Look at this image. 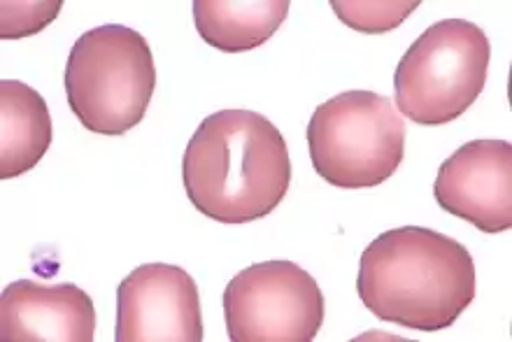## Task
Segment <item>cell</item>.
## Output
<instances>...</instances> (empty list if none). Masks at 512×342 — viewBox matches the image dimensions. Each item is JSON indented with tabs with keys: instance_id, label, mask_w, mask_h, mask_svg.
Here are the masks:
<instances>
[{
	"instance_id": "obj_1",
	"label": "cell",
	"mask_w": 512,
	"mask_h": 342,
	"mask_svg": "<svg viewBox=\"0 0 512 342\" xmlns=\"http://www.w3.org/2000/svg\"><path fill=\"white\" fill-rule=\"evenodd\" d=\"M187 198L219 224L268 217L287 196L291 159L273 121L252 110H219L201 121L182 156Z\"/></svg>"
},
{
	"instance_id": "obj_2",
	"label": "cell",
	"mask_w": 512,
	"mask_h": 342,
	"mask_svg": "<svg viewBox=\"0 0 512 342\" xmlns=\"http://www.w3.org/2000/svg\"><path fill=\"white\" fill-rule=\"evenodd\" d=\"M475 261L459 240L424 226L391 228L364 249L357 291L380 322L443 331L475 298Z\"/></svg>"
},
{
	"instance_id": "obj_3",
	"label": "cell",
	"mask_w": 512,
	"mask_h": 342,
	"mask_svg": "<svg viewBox=\"0 0 512 342\" xmlns=\"http://www.w3.org/2000/svg\"><path fill=\"white\" fill-rule=\"evenodd\" d=\"M70 110L87 131L124 135L145 119L156 89V66L145 35L122 24L82 33L66 63Z\"/></svg>"
},
{
	"instance_id": "obj_4",
	"label": "cell",
	"mask_w": 512,
	"mask_h": 342,
	"mask_svg": "<svg viewBox=\"0 0 512 342\" xmlns=\"http://www.w3.org/2000/svg\"><path fill=\"white\" fill-rule=\"evenodd\" d=\"M492 45L478 24L443 19L412 42L394 73L401 114L422 126L459 119L487 84Z\"/></svg>"
},
{
	"instance_id": "obj_5",
	"label": "cell",
	"mask_w": 512,
	"mask_h": 342,
	"mask_svg": "<svg viewBox=\"0 0 512 342\" xmlns=\"http://www.w3.org/2000/svg\"><path fill=\"white\" fill-rule=\"evenodd\" d=\"M308 145L322 180L347 191L373 189L403 163L405 124L387 96L345 91L312 112Z\"/></svg>"
},
{
	"instance_id": "obj_6",
	"label": "cell",
	"mask_w": 512,
	"mask_h": 342,
	"mask_svg": "<svg viewBox=\"0 0 512 342\" xmlns=\"http://www.w3.org/2000/svg\"><path fill=\"white\" fill-rule=\"evenodd\" d=\"M324 294L294 261L240 270L224 291V319L236 342H308L324 324Z\"/></svg>"
},
{
	"instance_id": "obj_7",
	"label": "cell",
	"mask_w": 512,
	"mask_h": 342,
	"mask_svg": "<svg viewBox=\"0 0 512 342\" xmlns=\"http://www.w3.org/2000/svg\"><path fill=\"white\" fill-rule=\"evenodd\" d=\"M119 342L203 340L201 294L187 270L170 263H145L117 289Z\"/></svg>"
},
{
	"instance_id": "obj_8",
	"label": "cell",
	"mask_w": 512,
	"mask_h": 342,
	"mask_svg": "<svg viewBox=\"0 0 512 342\" xmlns=\"http://www.w3.org/2000/svg\"><path fill=\"white\" fill-rule=\"evenodd\" d=\"M433 196L447 215L466 219L482 233L512 226V145L471 140L438 170Z\"/></svg>"
},
{
	"instance_id": "obj_9",
	"label": "cell",
	"mask_w": 512,
	"mask_h": 342,
	"mask_svg": "<svg viewBox=\"0 0 512 342\" xmlns=\"http://www.w3.org/2000/svg\"><path fill=\"white\" fill-rule=\"evenodd\" d=\"M96 336V308L77 284H40L17 280L0 296V338L91 342Z\"/></svg>"
},
{
	"instance_id": "obj_10",
	"label": "cell",
	"mask_w": 512,
	"mask_h": 342,
	"mask_svg": "<svg viewBox=\"0 0 512 342\" xmlns=\"http://www.w3.org/2000/svg\"><path fill=\"white\" fill-rule=\"evenodd\" d=\"M52 114L38 91L19 80L0 82V177L33 170L52 147Z\"/></svg>"
},
{
	"instance_id": "obj_11",
	"label": "cell",
	"mask_w": 512,
	"mask_h": 342,
	"mask_svg": "<svg viewBox=\"0 0 512 342\" xmlns=\"http://www.w3.org/2000/svg\"><path fill=\"white\" fill-rule=\"evenodd\" d=\"M289 5V0H194L196 31L219 52H250L273 38Z\"/></svg>"
},
{
	"instance_id": "obj_12",
	"label": "cell",
	"mask_w": 512,
	"mask_h": 342,
	"mask_svg": "<svg viewBox=\"0 0 512 342\" xmlns=\"http://www.w3.org/2000/svg\"><path fill=\"white\" fill-rule=\"evenodd\" d=\"M419 5L422 0H331V10L347 28L371 35L394 31Z\"/></svg>"
},
{
	"instance_id": "obj_13",
	"label": "cell",
	"mask_w": 512,
	"mask_h": 342,
	"mask_svg": "<svg viewBox=\"0 0 512 342\" xmlns=\"http://www.w3.org/2000/svg\"><path fill=\"white\" fill-rule=\"evenodd\" d=\"M3 5V28H0V38L17 40L26 38L31 33H40L47 24H52L56 14L61 12V0L54 3H0Z\"/></svg>"
}]
</instances>
